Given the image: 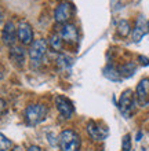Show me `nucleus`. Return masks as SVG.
<instances>
[{
	"label": "nucleus",
	"instance_id": "f257e3e1",
	"mask_svg": "<svg viewBox=\"0 0 149 151\" xmlns=\"http://www.w3.org/2000/svg\"><path fill=\"white\" fill-rule=\"evenodd\" d=\"M58 146L61 151H80L81 139L73 129H65L58 136Z\"/></svg>",
	"mask_w": 149,
	"mask_h": 151
},
{
	"label": "nucleus",
	"instance_id": "f03ea898",
	"mask_svg": "<svg viewBox=\"0 0 149 151\" xmlns=\"http://www.w3.org/2000/svg\"><path fill=\"white\" fill-rule=\"evenodd\" d=\"M47 114H49V107L41 103L29 104L24 111L25 121L31 127H36L40 122H43L46 119V117H47Z\"/></svg>",
	"mask_w": 149,
	"mask_h": 151
},
{
	"label": "nucleus",
	"instance_id": "7ed1b4c3",
	"mask_svg": "<svg viewBox=\"0 0 149 151\" xmlns=\"http://www.w3.org/2000/svg\"><path fill=\"white\" fill-rule=\"evenodd\" d=\"M135 104H137V100H135V96H134L133 91L131 89H126L120 95L117 107H119L120 113L124 115L126 118H130L134 114V111H135Z\"/></svg>",
	"mask_w": 149,
	"mask_h": 151
},
{
	"label": "nucleus",
	"instance_id": "20e7f679",
	"mask_svg": "<svg viewBox=\"0 0 149 151\" xmlns=\"http://www.w3.org/2000/svg\"><path fill=\"white\" fill-rule=\"evenodd\" d=\"M47 41L44 39H39V40H33V43L29 45L28 50V55L29 59L32 60V63H41L43 59H44L46 54H47Z\"/></svg>",
	"mask_w": 149,
	"mask_h": 151
},
{
	"label": "nucleus",
	"instance_id": "39448f33",
	"mask_svg": "<svg viewBox=\"0 0 149 151\" xmlns=\"http://www.w3.org/2000/svg\"><path fill=\"white\" fill-rule=\"evenodd\" d=\"M73 14H75V6L69 1H62L57 6L55 11H54V19L60 25L69 24L73 18Z\"/></svg>",
	"mask_w": 149,
	"mask_h": 151
},
{
	"label": "nucleus",
	"instance_id": "423d86ee",
	"mask_svg": "<svg viewBox=\"0 0 149 151\" xmlns=\"http://www.w3.org/2000/svg\"><path fill=\"white\" fill-rule=\"evenodd\" d=\"M55 107L65 119H71L75 113V106L71 100L64 95H57L55 96Z\"/></svg>",
	"mask_w": 149,
	"mask_h": 151
},
{
	"label": "nucleus",
	"instance_id": "0eeeda50",
	"mask_svg": "<svg viewBox=\"0 0 149 151\" xmlns=\"http://www.w3.org/2000/svg\"><path fill=\"white\" fill-rule=\"evenodd\" d=\"M17 37L21 45H31L33 43V29L29 22L21 21L17 26Z\"/></svg>",
	"mask_w": 149,
	"mask_h": 151
},
{
	"label": "nucleus",
	"instance_id": "6e6552de",
	"mask_svg": "<svg viewBox=\"0 0 149 151\" xmlns=\"http://www.w3.org/2000/svg\"><path fill=\"white\" fill-rule=\"evenodd\" d=\"M60 36H61V39H62L64 43L71 44V45L79 43V30H77L76 25L71 24V22L61 26Z\"/></svg>",
	"mask_w": 149,
	"mask_h": 151
},
{
	"label": "nucleus",
	"instance_id": "1a4fd4ad",
	"mask_svg": "<svg viewBox=\"0 0 149 151\" xmlns=\"http://www.w3.org/2000/svg\"><path fill=\"white\" fill-rule=\"evenodd\" d=\"M1 40L7 47L15 45L17 41V26L12 21H7L3 26V32H1Z\"/></svg>",
	"mask_w": 149,
	"mask_h": 151
},
{
	"label": "nucleus",
	"instance_id": "9d476101",
	"mask_svg": "<svg viewBox=\"0 0 149 151\" xmlns=\"http://www.w3.org/2000/svg\"><path fill=\"white\" fill-rule=\"evenodd\" d=\"M135 100L141 106L149 104V78H142L137 85L135 91Z\"/></svg>",
	"mask_w": 149,
	"mask_h": 151
},
{
	"label": "nucleus",
	"instance_id": "9b49d317",
	"mask_svg": "<svg viewBox=\"0 0 149 151\" xmlns=\"http://www.w3.org/2000/svg\"><path fill=\"white\" fill-rule=\"evenodd\" d=\"M87 133L95 142H102L108 136V128L100 127L95 121H89V124H87Z\"/></svg>",
	"mask_w": 149,
	"mask_h": 151
},
{
	"label": "nucleus",
	"instance_id": "f8f14e48",
	"mask_svg": "<svg viewBox=\"0 0 149 151\" xmlns=\"http://www.w3.org/2000/svg\"><path fill=\"white\" fill-rule=\"evenodd\" d=\"M10 60L17 66H24L25 59H26V51L22 45H12L10 47Z\"/></svg>",
	"mask_w": 149,
	"mask_h": 151
},
{
	"label": "nucleus",
	"instance_id": "ddd939ff",
	"mask_svg": "<svg viewBox=\"0 0 149 151\" xmlns=\"http://www.w3.org/2000/svg\"><path fill=\"white\" fill-rule=\"evenodd\" d=\"M131 32H133V41H135V43L141 41L142 37L145 36V33L148 32V29H146V21L142 15H140L137 18L135 25H134V28Z\"/></svg>",
	"mask_w": 149,
	"mask_h": 151
},
{
	"label": "nucleus",
	"instance_id": "4468645a",
	"mask_svg": "<svg viewBox=\"0 0 149 151\" xmlns=\"http://www.w3.org/2000/svg\"><path fill=\"white\" fill-rule=\"evenodd\" d=\"M47 45H50V48L55 52L62 51V48H64V41H62V39H61L60 33H52L51 36H50V39H49Z\"/></svg>",
	"mask_w": 149,
	"mask_h": 151
},
{
	"label": "nucleus",
	"instance_id": "2eb2a0df",
	"mask_svg": "<svg viewBox=\"0 0 149 151\" xmlns=\"http://www.w3.org/2000/svg\"><path fill=\"white\" fill-rule=\"evenodd\" d=\"M131 30H133V28H131L130 21L120 19L119 22H117V25H116V32H117V35H119L120 37H127L130 33H131Z\"/></svg>",
	"mask_w": 149,
	"mask_h": 151
},
{
	"label": "nucleus",
	"instance_id": "dca6fc26",
	"mask_svg": "<svg viewBox=\"0 0 149 151\" xmlns=\"http://www.w3.org/2000/svg\"><path fill=\"white\" fill-rule=\"evenodd\" d=\"M117 70H119L120 77H131L135 73V70H137V65L134 63V62H127L123 66H120Z\"/></svg>",
	"mask_w": 149,
	"mask_h": 151
},
{
	"label": "nucleus",
	"instance_id": "f3484780",
	"mask_svg": "<svg viewBox=\"0 0 149 151\" xmlns=\"http://www.w3.org/2000/svg\"><path fill=\"white\" fill-rule=\"evenodd\" d=\"M104 76L106 77V78L112 80V81H119V80H121L117 68H115V66H112V65H109V66H106V68H105Z\"/></svg>",
	"mask_w": 149,
	"mask_h": 151
},
{
	"label": "nucleus",
	"instance_id": "a211bd4d",
	"mask_svg": "<svg viewBox=\"0 0 149 151\" xmlns=\"http://www.w3.org/2000/svg\"><path fill=\"white\" fill-rule=\"evenodd\" d=\"M57 66H58V69H61V70L69 69L72 66V59H71L69 56H66L65 54H60L58 58H57Z\"/></svg>",
	"mask_w": 149,
	"mask_h": 151
},
{
	"label": "nucleus",
	"instance_id": "6ab92c4d",
	"mask_svg": "<svg viewBox=\"0 0 149 151\" xmlns=\"http://www.w3.org/2000/svg\"><path fill=\"white\" fill-rule=\"evenodd\" d=\"M12 147V142L7 139V136H4L0 132V151H10Z\"/></svg>",
	"mask_w": 149,
	"mask_h": 151
},
{
	"label": "nucleus",
	"instance_id": "aec40b11",
	"mask_svg": "<svg viewBox=\"0 0 149 151\" xmlns=\"http://www.w3.org/2000/svg\"><path fill=\"white\" fill-rule=\"evenodd\" d=\"M131 148V136L130 135H126L123 137V144H121V150L123 151H130Z\"/></svg>",
	"mask_w": 149,
	"mask_h": 151
},
{
	"label": "nucleus",
	"instance_id": "412c9836",
	"mask_svg": "<svg viewBox=\"0 0 149 151\" xmlns=\"http://www.w3.org/2000/svg\"><path fill=\"white\" fill-rule=\"evenodd\" d=\"M6 109H7V103H6V100H3L1 98H0V114L6 111Z\"/></svg>",
	"mask_w": 149,
	"mask_h": 151
},
{
	"label": "nucleus",
	"instance_id": "4be33fe9",
	"mask_svg": "<svg viewBox=\"0 0 149 151\" xmlns=\"http://www.w3.org/2000/svg\"><path fill=\"white\" fill-rule=\"evenodd\" d=\"M26 151H41V148L39 147V146H31Z\"/></svg>",
	"mask_w": 149,
	"mask_h": 151
},
{
	"label": "nucleus",
	"instance_id": "5701e85b",
	"mask_svg": "<svg viewBox=\"0 0 149 151\" xmlns=\"http://www.w3.org/2000/svg\"><path fill=\"white\" fill-rule=\"evenodd\" d=\"M140 60H142L141 63L145 65V66H146V65H149V59H148V58H145V56H140Z\"/></svg>",
	"mask_w": 149,
	"mask_h": 151
},
{
	"label": "nucleus",
	"instance_id": "b1692460",
	"mask_svg": "<svg viewBox=\"0 0 149 151\" xmlns=\"http://www.w3.org/2000/svg\"><path fill=\"white\" fill-rule=\"evenodd\" d=\"M3 21H4V10L0 7V25L3 24Z\"/></svg>",
	"mask_w": 149,
	"mask_h": 151
},
{
	"label": "nucleus",
	"instance_id": "393cba45",
	"mask_svg": "<svg viewBox=\"0 0 149 151\" xmlns=\"http://www.w3.org/2000/svg\"><path fill=\"white\" fill-rule=\"evenodd\" d=\"M11 151H22V148H21L20 146H17V147H14V148H12Z\"/></svg>",
	"mask_w": 149,
	"mask_h": 151
},
{
	"label": "nucleus",
	"instance_id": "a878e982",
	"mask_svg": "<svg viewBox=\"0 0 149 151\" xmlns=\"http://www.w3.org/2000/svg\"><path fill=\"white\" fill-rule=\"evenodd\" d=\"M3 76H4V70L3 68H0V78H3Z\"/></svg>",
	"mask_w": 149,
	"mask_h": 151
},
{
	"label": "nucleus",
	"instance_id": "bb28decb",
	"mask_svg": "<svg viewBox=\"0 0 149 151\" xmlns=\"http://www.w3.org/2000/svg\"><path fill=\"white\" fill-rule=\"evenodd\" d=\"M146 29H148V32H149V21L146 22Z\"/></svg>",
	"mask_w": 149,
	"mask_h": 151
}]
</instances>
